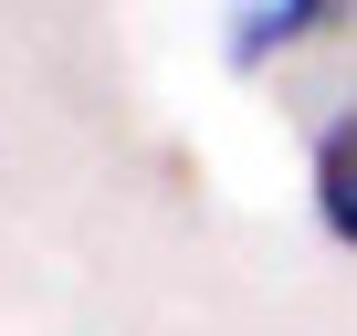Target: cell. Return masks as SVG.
Instances as JSON below:
<instances>
[{
	"label": "cell",
	"instance_id": "cell-2",
	"mask_svg": "<svg viewBox=\"0 0 357 336\" xmlns=\"http://www.w3.org/2000/svg\"><path fill=\"white\" fill-rule=\"evenodd\" d=\"M315 32H336V11H326V0H284V11H252V22L231 32V53H242V63H273V53L315 43Z\"/></svg>",
	"mask_w": 357,
	"mask_h": 336
},
{
	"label": "cell",
	"instance_id": "cell-1",
	"mask_svg": "<svg viewBox=\"0 0 357 336\" xmlns=\"http://www.w3.org/2000/svg\"><path fill=\"white\" fill-rule=\"evenodd\" d=\"M315 221L357 252V105L326 116V137H315Z\"/></svg>",
	"mask_w": 357,
	"mask_h": 336
}]
</instances>
